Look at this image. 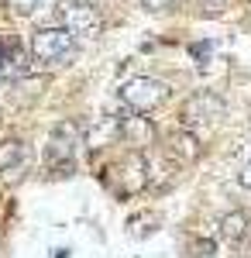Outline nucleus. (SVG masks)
Listing matches in <instances>:
<instances>
[{
    "mask_svg": "<svg viewBox=\"0 0 251 258\" xmlns=\"http://www.w3.org/2000/svg\"><path fill=\"white\" fill-rule=\"evenodd\" d=\"M76 138H79V127L76 124H58L52 141H48V165H62V169H73V148H76Z\"/></svg>",
    "mask_w": 251,
    "mask_h": 258,
    "instance_id": "nucleus-4",
    "label": "nucleus"
},
{
    "mask_svg": "<svg viewBox=\"0 0 251 258\" xmlns=\"http://www.w3.org/2000/svg\"><path fill=\"white\" fill-rule=\"evenodd\" d=\"M62 28L76 41H97L103 31V18L90 4H66L62 7Z\"/></svg>",
    "mask_w": 251,
    "mask_h": 258,
    "instance_id": "nucleus-3",
    "label": "nucleus"
},
{
    "mask_svg": "<svg viewBox=\"0 0 251 258\" xmlns=\"http://www.w3.org/2000/svg\"><path fill=\"white\" fill-rule=\"evenodd\" d=\"M244 231H248V217L244 214H227V217L220 220V234L227 241H241Z\"/></svg>",
    "mask_w": 251,
    "mask_h": 258,
    "instance_id": "nucleus-10",
    "label": "nucleus"
},
{
    "mask_svg": "<svg viewBox=\"0 0 251 258\" xmlns=\"http://www.w3.org/2000/svg\"><path fill=\"white\" fill-rule=\"evenodd\" d=\"M76 48H79V41L66 28H41L31 38V59L38 66L58 69V66H69L76 59Z\"/></svg>",
    "mask_w": 251,
    "mask_h": 258,
    "instance_id": "nucleus-1",
    "label": "nucleus"
},
{
    "mask_svg": "<svg viewBox=\"0 0 251 258\" xmlns=\"http://www.w3.org/2000/svg\"><path fill=\"white\" fill-rule=\"evenodd\" d=\"M114 135H117V124L107 117V120H100V124H93L86 131V145L90 148H100V145H107V138H114Z\"/></svg>",
    "mask_w": 251,
    "mask_h": 258,
    "instance_id": "nucleus-11",
    "label": "nucleus"
},
{
    "mask_svg": "<svg viewBox=\"0 0 251 258\" xmlns=\"http://www.w3.org/2000/svg\"><path fill=\"white\" fill-rule=\"evenodd\" d=\"M172 152H175L182 162H193L196 155H200V141H196V135H190V131H179V135L172 138Z\"/></svg>",
    "mask_w": 251,
    "mask_h": 258,
    "instance_id": "nucleus-9",
    "label": "nucleus"
},
{
    "mask_svg": "<svg viewBox=\"0 0 251 258\" xmlns=\"http://www.w3.org/2000/svg\"><path fill=\"white\" fill-rule=\"evenodd\" d=\"M7 4H11V7H14V11H18V14H31V11H35V7H38L41 0H7Z\"/></svg>",
    "mask_w": 251,
    "mask_h": 258,
    "instance_id": "nucleus-13",
    "label": "nucleus"
},
{
    "mask_svg": "<svg viewBox=\"0 0 251 258\" xmlns=\"http://www.w3.org/2000/svg\"><path fill=\"white\" fill-rule=\"evenodd\" d=\"M145 182H148V162L141 159V155H131L120 165V189L124 193H138Z\"/></svg>",
    "mask_w": 251,
    "mask_h": 258,
    "instance_id": "nucleus-7",
    "label": "nucleus"
},
{
    "mask_svg": "<svg viewBox=\"0 0 251 258\" xmlns=\"http://www.w3.org/2000/svg\"><path fill=\"white\" fill-rule=\"evenodd\" d=\"M21 162H24V145L18 138L0 141V172H14L21 169Z\"/></svg>",
    "mask_w": 251,
    "mask_h": 258,
    "instance_id": "nucleus-8",
    "label": "nucleus"
},
{
    "mask_svg": "<svg viewBox=\"0 0 251 258\" xmlns=\"http://www.w3.org/2000/svg\"><path fill=\"white\" fill-rule=\"evenodd\" d=\"M200 7H203V14H210V18H217V14H224L227 0H200Z\"/></svg>",
    "mask_w": 251,
    "mask_h": 258,
    "instance_id": "nucleus-12",
    "label": "nucleus"
},
{
    "mask_svg": "<svg viewBox=\"0 0 251 258\" xmlns=\"http://www.w3.org/2000/svg\"><path fill=\"white\" fill-rule=\"evenodd\" d=\"M237 179H241V186H248V189H251V159L241 165V176H237Z\"/></svg>",
    "mask_w": 251,
    "mask_h": 258,
    "instance_id": "nucleus-15",
    "label": "nucleus"
},
{
    "mask_svg": "<svg viewBox=\"0 0 251 258\" xmlns=\"http://www.w3.org/2000/svg\"><path fill=\"white\" fill-rule=\"evenodd\" d=\"M117 135L128 141V145H138V148H145V145H152L155 141V124L148 117H141L131 110V117H124L117 124Z\"/></svg>",
    "mask_w": 251,
    "mask_h": 258,
    "instance_id": "nucleus-6",
    "label": "nucleus"
},
{
    "mask_svg": "<svg viewBox=\"0 0 251 258\" xmlns=\"http://www.w3.org/2000/svg\"><path fill=\"white\" fill-rule=\"evenodd\" d=\"M66 255H69V251H66V248H62V251H55V258H66Z\"/></svg>",
    "mask_w": 251,
    "mask_h": 258,
    "instance_id": "nucleus-18",
    "label": "nucleus"
},
{
    "mask_svg": "<svg viewBox=\"0 0 251 258\" xmlns=\"http://www.w3.org/2000/svg\"><path fill=\"white\" fill-rule=\"evenodd\" d=\"M172 4H179V0H141L145 11H169Z\"/></svg>",
    "mask_w": 251,
    "mask_h": 258,
    "instance_id": "nucleus-14",
    "label": "nucleus"
},
{
    "mask_svg": "<svg viewBox=\"0 0 251 258\" xmlns=\"http://www.w3.org/2000/svg\"><path fill=\"white\" fill-rule=\"evenodd\" d=\"M0 76H4V45H0Z\"/></svg>",
    "mask_w": 251,
    "mask_h": 258,
    "instance_id": "nucleus-17",
    "label": "nucleus"
},
{
    "mask_svg": "<svg viewBox=\"0 0 251 258\" xmlns=\"http://www.w3.org/2000/svg\"><path fill=\"white\" fill-rule=\"evenodd\" d=\"M120 100H124L135 114H152V110H158V107L169 100V86L162 80H155V76H135V80L124 83Z\"/></svg>",
    "mask_w": 251,
    "mask_h": 258,
    "instance_id": "nucleus-2",
    "label": "nucleus"
},
{
    "mask_svg": "<svg viewBox=\"0 0 251 258\" xmlns=\"http://www.w3.org/2000/svg\"><path fill=\"white\" fill-rule=\"evenodd\" d=\"M224 100L217 97V93H196L190 103H186V110H182V117L186 124H213L217 117H224Z\"/></svg>",
    "mask_w": 251,
    "mask_h": 258,
    "instance_id": "nucleus-5",
    "label": "nucleus"
},
{
    "mask_svg": "<svg viewBox=\"0 0 251 258\" xmlns=\"http://www.w3.org/2000/svg\"><path fill=\"white\" fill-rule=\"evenodd\" d=\"M207 52H210V45H196V48H193L196 59H207Z\"/></svg>",
    "mask_w": 251,
    "mask_h": 258,
    "instance_id": "nucleus-16",
    "label": "nucleus"
}]
</instances>
